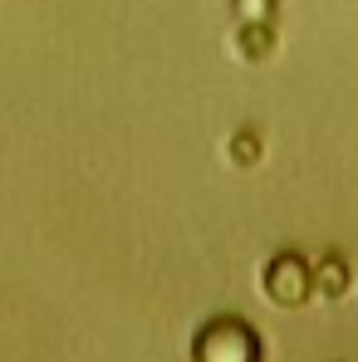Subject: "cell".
<instances>
[{
    "mask_svg": "<svg viewBox=\"0 0 358 362\" xmlns=\"http://www.w3.org/2000/svg\"><path fill=\"white\" fill-rule=\"evenodd\" d=\"M191 362H265V348H260V333L236 318V313H221L211 318L206 328H196L191 338Z\"/></svg>",
    "mask_w": 358,
    "mask_h": 362,
    "instance_id": "6da1fadb",
    "label": "cell"
},
{
    "mask_svg": "<svg viewBox=\"0 0 358 362\" xmlns=\"http://www.w3.org/2000/svg\"><path fill=\"white\" fill-rule=\"evenodd\" d=\"M275 5L280 0H231L236 25H275Z\"/></svg>",
    "mask_w": 358,
    "mask_h": 362,
    "instance_id": "8992f818",
    "label": "cell"
},
{
    "mask_svg": "<svg viewBox=\"0 0 358 362\" xmlns=\"http://www.w3.org/2000/svg\"><path fill=\"white\" fill-rule=\"evenodd\" d=\"M226 157H231V167H255L260 162V132L255 127H236L231 142H226Z\"/></svg>",
    "mask_w": 358,
    "mask_h": 362,
    "instance_id": "5b68a950",
    "label": "cell"
},
{
    "mask_svg": "<svg viewBox=\"0 0 358 362\" xmlns=\"http://www.w3.org/2000/svg\"><path fill=\"white\" fill-rule=\"evenodd\" d=\"M275 40H280L275 25H236V40L231 45H236V54L245 64H265L275 54Z\"/></svg>",
    "mask_w": 358,
    "mask_h": 362,
    "instance_id": "277c9868",
    "label": "cell"
},
{
    "mask_svg": "<svg viewBox=\"0 0 358 362\" xmlns=\"http://www.w3.org/2000/svg\"><path fill=\"white\" fill-rule=\"evenodd\" d=\"M309 284H314L319 299L339 303L349 294V284H354V269H349L344 255H319V259H309Z\"/></svg>",
    "mask_w": 358,
    "mask_h": 362,
    "instance_id": "3957f363",
    "label": "cell"
},
{
    "mask_svg": "<svg viewBox=\"0 0 358 362\" xmlns=\"http://www.w3.org/2000/svg\"><path fill=\"white\" fill-rule=\"evenodd\" d=\"M260 284H265L270 303H280V308H304V303L314 299V284H309V259H304V255H295V250L275 255V259L265 264Z\"/></svg>",
    "mask_w": 358,
    "mask_h": 362,
    "instance_id": "7a4b0ae2",
    "label": "cell"
}]
</instances>
